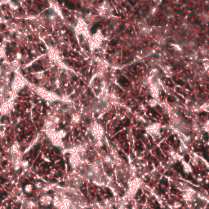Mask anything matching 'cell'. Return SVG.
<instances>
[{
	"label": "cell",
	"instance_id": "1",
	"mask_svg": "<svg viewBox=\"0 0 209 209\" xmlns=\"http://www.w3.org/2000/svg\"><path fill=\"white\" fill-rule=\"evenodd\" d=\"M51 198L48 195H45L40 198V202L43 205H49L51 203Z\"/></svg>",
	"mask_w": 209,
	"mask_h": 209
},
{
	"label": "cell",
	"instance_id": "2",
	"mask_svg": "<svg viewBox=\"0 0 209 209\" xmlns=\"http://www.w3.org/2000/svg\"><path fill=\"white\" fill-rule=\"evenodd\" d=\"M25 191L27 193H30L32 190H33V186H32L31 185H28V186H25Z\"/></svg>",
	"mask_w": 209,
	"mask_h": 209
}]
</instances>
